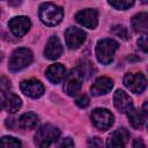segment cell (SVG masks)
Returning <instances> with one entry per match:
<instances>
[{"instance_id": "obj_1", "label": "cell", "mask_w": 148, "mask_h": 148, "mask_svg": "<svg viewBox=\"0 0 148 148\" xmlns=\"http://www.w3.org/2000/svg\"><path fill=\"white\" fill-rule=\"evenodd\" d=\"M38 15L43 23L52 27V25H57L58 23H60L64 16V12H62V8L56 3L44 2L39 7Z\"/></svg>"}, {"instance_id": "obj_2", "label": "cell", "mask_w": 148, "mask_h": 148, "mask_svg": "<svg viewBox=\"0 0 148 148\" xmlns=\"http://www.w3.org/2000/svg\"><path fill=\"white\" fill-rule=\"evenodd\" d=\"M59 136L60 131L56 126L51 124H45L37 130V133L35 135V143L38 147H49L57 142Z\"/></svg>"}, {"instance_id": "obj_3", "label": "cell", "mask_w": 148, "mask_h": 148, "mask_svg": "<svg viewBox=\"0 0 148 148\" xmlns=\"http://www.w3.org/2000/svg\"><path fill=\"white\" fill-rule=\"evenodd\" d=\"M119 45L116 40L113 39H109V38H105V39H102L97 43V46H96V57H97V60L103 64V65H109L112 62L113 60V56H114V52L118 50Z\"/></svg>"}, {"instance_id": "obj_4", "label": "cell", "mask_w": 148, "mask_h": 148, "mask_svg": "<svg viewBox=\"0 0 148 148\" xmlns=\"http://www.w3.org/2000/svg\"><path fill=\"white\" fill-rule=\"evenodd\" d=\"M32 61V52L29 49L21 47L15 50L9 58V69L12 72H17L27 66H29Z\"/></svg>"}, {"instance_id": "obj_5", "label": "cell", "mask_w": 148, "mask_h": 148, "mask_svg": "<svg viewBox=\"0 0 148 148\" xmlns=\"http://www.w3.org/2000/svg\"><path fill=\"white\" fill-rule=\"evenodd\" d=\"M82 82H83V75L80 72V69L77 67L72 69L69 74H66V80L64 84L65 92L69 96L76 95L82 87Z\"/></svg>"}, {"instance_id": "obj_6", "label": "cell", "mask_w": 148, "mask_h": 148, "mask_svg": "<svg viewBox=\"0 0 148 148\" xmlns=\"http://www.w3.org/2000/svg\"><path fill=\"white\" fill-rule=\"evenodd\" d=\"M113 114L106 109H95L91 112V121L101 131L109 130L113 124Z\"/></svg>"}, {"instance_id": "obj_7", "label": "cell", "mask_w": 148, "mask_h": 148, "mask_svg": "<svg viewBox=\"0 0 148 148\" xmlns=\"http://www.w3.org/2000/svg\"><path fill=\"white\" fill-rule=\"evenodd\" d=\"M124 84L132 92L140 94L146 89L147 80H146L145 75H142L140 73H128L124 77Z\"/></svg>"}, {"instance_id": "obj_8", "label": "cell", "mask_w": 148, "mask_h": 148, "mask_svg": "<svg viewBox=\"0 0 148 148\" xmlns=\"http://www.w3.org/2000/svg\"><path fill=\"white\" fill-rule=\"evenodd\" d=\"M75 18L81 25L89 29H94L98 24V13L96 9H92V8L80 10L75 15Z\"/></svg>"}, {"instance_id": "obj_9", "label": "cell", "mask_w": 148, "mask_h": 148, "mask_svg": "<svg viewBox=\"0 0 148 148\" xmlns=\"http://www.w3.org/2000/svg\"><path fill=\"white\" fill-rule=\"evenodd\" d=\"M65 39L69 49H77L86 40V32L79 28L69 27L65 31Z\"/></svg>"}, {"instance_id": "obj_10", "label": "cell", "mask_w": 148, "mask_h": 148, "mask_svg": "<svg viewBox=\"0 0 148 148\" xmlns=\"http://www.w3.org/2000/svg\"><path fill=\"white\" fill-rule=\"evenodd\" d=\"M20 88L24 95L32 98H38L44 94V86L40 83V81L35 79L22 81L20 84Z\"/></svg>"}, {"instance_id": "obj_11", "label": "cell", "mask_w": 148, "mask_h": 148, "mask_svg": "<svg viewBox=\"0 0 148 148\" xmlns=\"http://www.w3.org/2000/svg\"><path fill=\"white\" fill-rule=\"evenodd\" d=\"M8 25H9L10 31L16 37H22L30 29L31 22L27 16H16L8 22Z\"/></svg>"}, {"instance_id": "obj_12", "label": "cell", "mask_w": 148, "mask_h": 148, "mask_svg": "<svg viewBox=\"0 0 148 148\" xmlns=\"http://www.w3.org/2000/svg\"><path fill=\"white\" fill-rule=\"evenodd\" d=\"M113 103H114L116 109L123 113H126L130 109L133 108V102H132V98L130 97V95H127L124 90H120V89H118L114 92Z\"/></svg>"}, {"instance_id": "obj_13", "label": "cell", "mask_w": 148, "mask_h": 148, "mask_svg": "<svg viewBox=\"0 0 148 148\" xmlns=\"http://www.w3.org/2000/svg\"><path fill=\"white\" fill-rule=\"evenodd\" d=\"M128 139H130L128 131L124 127H120V128L116 130L113 133H111V135L108 139L106 146H109V147H124V146H126Z\"/></svg>"}, {"instance_id": "obj_14", "label": "cell", "mask_w": 148, "mask_h": 148, "mask_svg": "<svg viewBox=\"0 0 148 148\" xmlns=\"http://www.w3.org/2000/svg\"><path fill=\"white\" fill-rule=\"evenodd\" d=\"M44 53H45V57L49 58V59H57L61 56L62 53V46H61V43L59 40V38L57 36H51L47 40V44H46V47L44 50Z\"/></svg>"}, {"instance_id": "obj_15", "label": "cell", "mask_w": 148, "mask_h": 148, "mask_svg": "<svg viewBox=\"0 0 148 148\" xmlns=\"http://www.w3.org/2000/svg\"><path fill=\"white\" fill-rule=\"evenodd\" d=\"M113 87V82L111 79L106 77V76H102L98 77L95 83L91 86V94L95 96H99V95H104L108 94Z\"/></svg>"}, {"instance_id": "obj_16", "label": "cell", "mask_w": 148, "mask_h": 148, "mask_svg": "<svg viewBox=\"0 0 148 148\" xmlns=\"http://www.w3.org/2000/svg\"><path fill=\"white\" fill-rule=\"evenodd\" d=\"M46 77L52 83H59L66 77V68L61 64L51 65L46 69Z\"/></svg>"}, {"instance_id": "obj_17", "label": "cell", "mask_w": 148, "mask_h": 148, "mask_svg": "<svg viewBox=\"0 0 148 148\" xmlns=\"http://www.w3.org/2000/svg\"><path fill=\"white\" fill-rule=\"evenodd\" d=\"M38 124V116L34 112H27L18 119V126L23 130H32Z\"/></svg>"}, {"instance_id": "obj_18", "label": "cell", "mask_w": 148, "mask_h": 148, "mask_svg": "<svg viewBox=\"0 0 148 148\" xmlns=\"http://www.w3.org/2000/svg\"><path fill=\"white\" fill-rule=\"evenodd\" d=\"M22 105V101L21 98L15 95V94H8L6 95V98H5V109L10 112V113H15L16 111H18V109L21 108Z\"/></svg>"}, {"instance_id": "obj_19", "label": "cell", "mask_w": 148, "mask_h": 148, "mask_svg": "<svg viewBox=\"0 0 148 148\" xmlns=\"http://www.w3.org/2000/svg\"><path fill=\"white\" fill-rule=\"evenodd\" d=\"M147 23H148L147 13L136 14L132 18V27H133L134 31H136V32H146L147 31Z\"/></svg>"}, {"instance_id": "obj_20", "label": "cell", "mask_w": 148, "mask_h": 148, "mask_svg": "<svg viewBox=\"0 0 148 148\" xmlns=\"http://www.w3.org/2000/svg\"><path fill=\"white\" fill-rule=\"evenodd\" d=\"M127 117H128V121L132 125V127L139 130L142 127V124L145 121V118L142 117V114L140 113V111L135 110V109H130L127 111Z\"/></svg>"}, {"instance_id": "obj_21", "label": "cell", "mask_w": 148, "mask_h": 148, "mask_svg": "<svg viewBox=\"0 0 148 148\" xmlns=\"http://www.w3.org/2000/svg\"><path fill=\"white\" fill-rule=\"evenodd\" d=\"M109 2L117 9H127L133 6L134 0H109Z\"/></svg>"}, {"instance_id": "obj_22", "label": "cell", "mask_w": 148, "mask_h": 148, "mask_svg": "<svg viewBox=\"0 0 148 148\" xmlns=\"http://www.w3.org/2000/svg\"><path fill=\"white\" fill-rule=\"evenodd\" d=\"M21 142L13 136H3L0 139V147H20Z\"/></svg>"}, {"instance_id": "obj_23", "label": "cell", "mask_w": 148, "mask_h": 148, "mask_svg": "<svg viewBox=\"0 0 148 148\" xmlns=\"http://www.w3.org/2000/svg\"><path fill=\"white\" fill-rule=\"evenodd\" d=\"M112 34L116 35V36H118L119 38H121V39H124V40L128 39V31H127V29H126L125 27H123V25H114V27L112 28Z\"/></svg>"}, {"instance_id": "obj_24", "label": "cell", "mask_w": 148, "mask_h": 148, "mask_svg": "<svg viewBox=\"0 0 148 148\" xmlns=\"http://www.w3.org/2000/svg\"><path fill=\"white\" fill-rule=\"evenodd\" d=\"M9 88H10L9 80L7 77H5V76H0V91L6 94V92H8Z\"/></svg>"}, {"instance_id": "obj_25", "label": "cell", "mask_w": 148, "mask_h": 148, "mask_svg": "<svg viewBox=\"0 0 148 148\" xmlns=\"http://www.w3.org/2000/svg\"><path fill=\"white\" fill-rule=\"evenodd\" d=\"M89 97L86 95V94H82L80 95L77 98H76V104L80 106V108H87L89 105Z\"/></svg>"}, {"instance_id": "obj_26", "label": "cell", "mask_w": 148, "mask_h": 148, "mask_svg": "<svg viewBox=\"0 0 148 148\" xmlns=\"http://www.w3.org/2000/svg\"><path fill=\"white\" fill-rule=\"evenodd\" d=\"M138 44H139V46L141 47V50H142L143 52H146V51H147V36H146V35H142V36L138 39Z\"/></svg>"}, {"instance_id": "obj_27", "label": "cell", "mask_w": 148, "mask_h": 148, "mask_svg": "<svg viewBox=\"0 0 148 148\" xmlns=\"http://www.w3.org/2000/svg\"><path fill=\"white\" fill-rule=\"evenodd\" d=\"M60 147H73L74 146V142L72 141V139L69 138H66V139H62V141L59 143Z\"/></svg>"}, {"instance_id": "obj_28", "label": "cell", "mask_w": 148, "mask_h": 148, "mask_svg": "<svg viewBox=\"0 0 148 148\" xmlns=\"http://www.w3.org/2000/svg\"><path fill=\"white\" fill-rule=\"evenodd\" d=\"M89 145L97 146V147H102V146H103V142H102V141H99V139H98V138H94L92 140H90V141H89Z\"/></svg>"}, {"instance_id": "obj_29", "label": "cell", "mask_w": 148, "mask_h": 148, "mask_svg": "<svg viewBox=\"0 0 148 148\" xmlns=\"http://www.w3.org/2000/svg\"><path fill=\"white\" fill-rule=\"evenodd\" d=\"M138 146L145 147V143H143L141 140H135V141H134V143H133V147H138Z\"/></svg>"}, {"instance_id": "obj_30", "label": "cell", "mask_w": 148, "mask_h": 148, "mask_svg": "<svg viewBox=\"0 0 148 148\" xmlns=\"http://www.w3.org/2000/svg\"><path fill=\"white\" fill-rule=\"evenodd\" d=\"M142 2H143V3H146V2H147V0H142Z\"/></svg>"}, {"instance_id": "obj_31", "label": "cell", "mask_w": 148, "mask_h": 148, "mask_svg": "<svg viewBox=\"0 0 148 148\" xmlns=\"http://www.w3.org/2000/svg\"><path fill=\"white\" fill-rule=\"evenodd\" d=\"M0 109H1V101H0Z\"/></svg>"}]
</instances>
